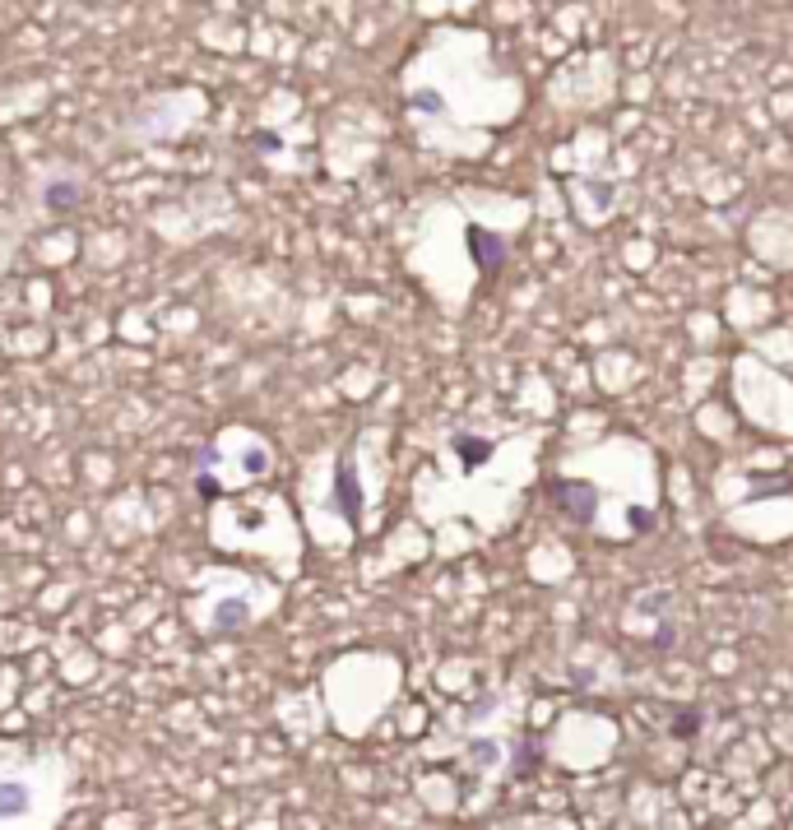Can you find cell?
<instances>
[{"label":"cell","instance_id":"cell-1","mask_svg":"<svg viewBox=\"0 0 793 830\" xmlns=\"http://www.w3.org/2000/svg\"><path fill=\"white\" fill-rule=\"evenodd\" d=\"M330 506L340 510V516H344L348 525H357V510H363V487H357V478H353V464H348V455L340 459V469H334V492H330Z\"/></svg>","mask_w":793,"mask_h":830},{"label":"cell","instance_id":"cell-2","mask_svg":"<svg viewBox=\"0 0 793 830\" xmlns=\"http://www.w3.org/2000/svg\"><path fill=\"white\" fill-rule=\"evenodd\" d=\"M469 247H473V260L483 264V279H492V274L501 270V260H507V251H501V237H497V232L469 228Z\"/></svg>","mask_w":793,"mask_h":830},{"label":"cell","instance_id":"cell-3","mask_svg":"<svg viewBox=\"0 0 793 830\" xmlns=\"http://www.w3.org/2000/svg\"><path fill=\"white\" fill-rule=\"evenodd\" d=\"M247 618H251V599H223L219 608H213V626H219V631L247 626Z\"/></svg>","mask_w":793,"mask_h":830},{"label":"cell","instance_id":"cell-4","mask_svg":"<svg viewBox=\"0 0 793 830\" xmlns=\"http://www.w3.org/2000/svg\"><path fill=\"white\" fill-rule=\"evenodd\" d=\"M29 802H33V793H29V785H0V817H23L29 812Z\"/></svg>","mask_w":793,"mask_h":830},{"label":"cell","instance_id":"cell-5","mask_svg":"<svg viewBox=\"0 0 793 830\" xmlns=\"http://www.w3.org/2000/svg\"><path fill=\"white\" fill-rule=\"evenodd\" d=\"M455 450L465 455V464H478V459H488V450H492V446H483V442H469V436H455Z\"/></svg>","mask_w":793,"mask_h":830},{"label":"cell","instance_id":"cell-6","mask_svg":"<svg viewBox=\"0 0 793 830\" xmlns=\"http://www.w3.org/2000/svg\"><path fill=\"white\" fill-rule=\"evenodd\" d=\"M75 186H70V181H61V186H52V190H46V209H65L70 200H75Z\"/></svg>","mask_w":793,"mask_h":830},{"label":"cell","instance_id":"cell-7","mask_svg":"<svg viewBox=\"0 0 793 830\" xmlns=\"http://www.w3.org/2000/svg\"><path fill=\"white\" fill-rule=\"evenodd\" d=\"M242 464H247V474H264V469H270V455H264V450H255V446H251Z\"/></svg>","mask_w":793,"mask_h":830},{"label":"cell","instance_id":"cell-8","mask_svg":"<svg viewBox=\"0 0 793 830\" xmlns=\"http://www.w3.org/2000/svg\"><path fill=\"white\" fill-rule=\"evenodd\" d=\"M414 107H418V112H441V97H437V93H418Z\"/></svg>","mask_w":793,"mask_h":830},{"label":"cell","instance_id":"cell-9","mask_svg":"<svg viewBox=\"0 0 793 830\" xmlns=\"http://www.w3.org/2000/svg\"><path fill=\"white\" fill-rule=\"evenodd\" d=\"M696 724H701V719H696V715L678 719V724H672V738H691V734H696Z\"/></svg>","mask_w":793,"mask_h":830}]
</instances>
